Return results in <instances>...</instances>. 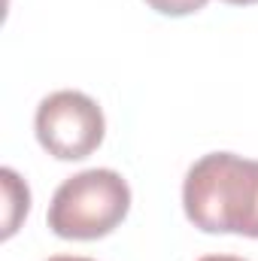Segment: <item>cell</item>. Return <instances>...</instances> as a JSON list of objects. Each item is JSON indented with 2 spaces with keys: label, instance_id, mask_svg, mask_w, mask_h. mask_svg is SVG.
<instances>
[{
  "label": "cell",
  "instance_id": "6da1fadb",
  "mask_svg": "<svg viewBox=\"0 0 258 261\" xmlns=\"http://www.w3.org/2000/svg\"><path fill=\"white\" fill-rule=\"evenodd\" d=\"M183 206L207 234H243L258 240V161L234 152H210L183 182Z\"/></svg>",
  "mask_w": 258,
  "mask_h": 261
},
{
  "label": "cell",
  "instance_id": "7a4b0ae2",
  "mask_svg": "<svg viewBox=\"0 0 258 261\" xmlns=\"http://www.w3.org/2000/svg\"><path fill=\"white\" fill-rule=\"evenodd\" d=\"M131 210L122 173L94 167L64 179L49 203V228L64 240H97L116 231Z\"/></svg>",
  "mask_w": 258,
  "mask_h": 261
},
{
  "label": "cell",
  "instance_id": "3957f363",
  "mask_svg": "<svg viewBox=\"0 0 258 261\" xmlns=\"http://www.w3.org/2000/svg\"><path fill=\"white\" fill-rule=\"evenodd\" d=\"M34 130L40 146L58 161H82L104 143V113L82 91H55L40 100Z\"/></svg>",
  "mask_w": 258,
  "mask_h": 261
},
{
  "label": "cell",
  "instance_id": "277c9868",
  "mask_svg": "<svg viewBox=\"0 0 258 261\" xmlns=\"http://www.w3.org/2000/svg\"><path fill=\"white\" fill-rule=\"evenodd\" d=\"M0 179H3V192H6V228H3V237H12L15 228H18V219L28 216V206H31V195H28V186L18 182L15 170H0Z\"/></svg>",
  "mask_w": 258,
  "mask_h": 261
},
{
  "label": "cell",
  "instance_id": "5b68a950",
  "mask_svg": "<svg viewBox=\"0 0 258 261\" xmlns=\"http://www.w3.org/2000/svg\"><path fill=\"white\" fill-rule=\"evenodd\" d=\"M155 12H161V15H173V18H179V15H192L197 9H203L207 6V0H146Z\"/></svg>",
  "mask_w": 258,
  "mask_h": 261
},
{
  "label": "cell",
  "instance_id": "8992f818",
  "mask_svg": "<svg viewBox=\"0 0 258 261\" xmlns=\"http://www.w3.org/2000/svg\"><path fill=\"white\" fill-rule=\"evenodd\" d=\"M200 261H246V258H237V255H203Z\"/></svg>",
  "mask_w": 258,
  "mask_h": 261
},
{
  "label": "cell",
  "instance_id": "52a82bcc",
  "mask_svg": "<svg viewBox=\"0 0 258 261\" xmlns=\"http://www.w3.org/2000/svg\"><path fill=\"white\" fill-rule=\"evenodd\" d=\"M46 261H94V258H82V255H52Z\"/></svg>",
  "mask_w": 258,
  "mask_h": 261
},
{
  "label": "cell",
  "instance_id": "ba28073f",
  "mask_svg": "<svg viewBox=\"0 0 258 261\" xmlns=\"http://www.w3.org/2000/svg\"><path fill=\"white\" fill-rule=\"evenodd\" d=\"M225 3H234V6H249V3H258V0H225Z\"/></svg>",
  "mask_w": 258,
  "mask_h": 261
}]
</instances>
